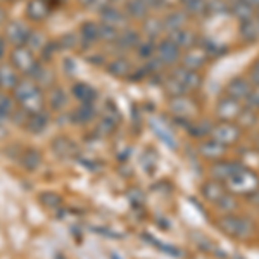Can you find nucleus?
<instances>
[{
	"label": "nucleus",
	"mask_w": 259,
	"mask_h": 259,
	"mask_svg": "<svg viewBox=\"0 0 259 259\" xmlns=\"http://www.w3.org/2000/svg\"><path fill=\"white\" fill-rule=\"evenodd\" d=\"M16 99V104L24 114H33V112L44 111L45 95L41 92V87L36 85L31 78H21V81L12 90Z\"/></svg>",
	"instance_id": "1"
},
{
	"label": "nucleus",
	"mask_w": 259,
	"mask_h": 259,
	"mask_svg": "<svg viewBox=\"0 0 259 259\" xmlns=\"http://www.w3.org/2000/svg\"><path fill=\"white\" fill-rule=\"evenodd\" d=\"M11 64L14 66L19 73L31 74L36 66H38V61H36V54L33 52L31 49H28L26 45H21V47L12 49Z\"/></svg>",
	"instance_id": "2"
},
{
	"label": "nucleus",
	"mask_w": 259,
	"mask_h": 259,
	"mask_svg": "<svg viewBox=\"0 0 259 259\" xmlns=\"http://www.w3.org/2000/svg\"><path fill=\"white\" fill-rule=\"evenodd\" d=\"M4 33H6V40L9 41L12 47L26 45L31 36V30L23 23V21H9Z\"/></svg>",
	"instance_id": "3"
},
{
	"label": "nucleus",
	"mask_w": 259,
	"mask_h": 259,
	"mask_svg": "<svg viewBox=\"0 0 259 259\" xmlns=\"http://www.w3.org/2000/svg\"><path fill=\"white\" fill-rule=\"evenodd\" d=\"M19 81H21L19 71L11 62H0V90L2 92L14 90Z\"/></svg>",
	"instance_id": "4"
},
{
	"label": "nucleus",
	"mask_w": 259,
	"mask_h": 259,
	"mask_svg": "<svg viewBox=\"0 0 259 259\" xmlns=\"http://www.w3.org/2000/svg\"><path fill=\"white\" fill-rule=\"evenodd\" d=\"M221 228L233 237H245L250 230H252L247 220L235 218V216H228V218H225L223 221H221Z\"/></svg>",
	"instance_id": "5"
},
{
	"label": "nucleus",
	"mask_w": 259,
	"mask_h": 259,
	"mask_svg": "<svg viewBox=\"0 0 259 259\" xmlns=\"http://www.w3.org/2000/svg\"><path fill=\"white\" fill-rule=\"evenodd\" d=\"M230 180H232V183H233L232 187L237 192H249V190L256 189V185H257V177L247 169L237 171V173L233 175Z\"/></svg>",
	"instance_id": "6"
},
{
	"label": "nucleus",
	"mask_w": 259,
	"mask_h": 259,
	"mask_svg": "<svg viewBox=\"0 0 259 259\" xmlns=\"http://www.w3.org/2000/svg\"><path fill=\"white\" fill-rule=\"evenodd\" d=\"M71 94H73V97L80 104H92L94 106V102L97 100V90L92 85H89V83H83V81L74 83L73 89H71Z\"/></svg>",
	"instance_id": "7"
},
{
	"label": "nucleus",
	"mask_w": 259,
	"mask_h": 259,
	"mask_svg": "<svg viewBox=\"0 0 259 259\" xmlns=\"http://www.w3.org/2000/svg\"><path fill=\"white\" fill-rule=\"evenodd\" d=\"M50 4L49 0H30L26 6V16L31 21H44L50 14Z\"/></svg>",
	"instance_id": "8"
},
{
	"label": "nucleus",
	"mask_w": 259,
	"mask_h": 259,
	"mask_svg": "<svg viewBox=\"0 0 259 259\" xmlns=\"http://www.w3.org/2000/svg\"><path fill=\"white\" fill-rule=\"evenodd\" d=\"M49 116L47 112L38 111L33 114H26V128L33 133H41L45 128L49 126Z\"/></svg>",
	"instance_id": "9"
},
{
	"label": "nucleus",
	"mask_w": 259,
	"mask_h": 259,
	"mask_svg": "<svg viewBox=\"0 0 259 259\" xmlns=\"http://www.w3.org/2000/svg\"><path fill=\"white\" fill-rule=\"evenodd\" d=\"M16 107L18 104H16L14 95L0 90V119H9L11 116H14Z\"/></svg>",
	"instance_id": "10"
},
{
	"label": "nucleus",
	"mask_w": 259,
	"mask_h": 259,
	"mask_svg": "<svg viewBox=\"0 0 259 259\" xmlns=\"http://www.w3.org/2000/svg\"><path fill=\"white\" fill-rule=\"evenodd\" d=\"M157 56H159V59L162 62H166V64H171V62H175L178 59L180 56V50L177 45L173 44L171 40L168 41H162L161 47L157 49Z\"/></svg>",
	"instance_id": "11"
},
{
	"label": "nucleus",
	"mask_w": 259,
	"mask_h": 259,
	"mask_svg": "<svg viewBox=\"0 0 259 259\" xmlns=\"http://www.w3.org/2000/svg\"><path fill=\"white\" fill-rule=\"evenodd\" d=\"M49 102H50V107L56 111H61L68 106V94L61 89V87H52L49 94Z\"/></svg>",
	"instance_id": "12"
},
{
	"label": "nucleus",
	"mask_w": 259,
	"mask_h": 259,
	"mask_svg": "<svg viewBox=\"0 0 259 259\" xmlns=\"http://www.w3.org/2000/svg\"><path fill=\"white\" fill-rule=\"evenodd\" d=\"M81 40H85L87 44H95L97 40H100L99 36V24L94 21H89L81 26Z\"/></svg>",
	"instance_id": "13"
},
{
	"label": "nucleus",
	"mask_w": 259,
	"mask_h": 259,
	"mask_svg": "<svg viewBox=\"0 0 259 259\" xmlns=\"http://www.w3.org/2000/svg\"><path fill=\"white\" fill-rule=\"evenodd\" d=\"M212 173H214V177L218 180H227L237 173V166L233 162H220V164H216L212 168Z\"/></svg>",
	"instance_id": "14"
},
{
	"label": "nucleus",
	"mask_w": 259,
	"mask_h": 259,
	"mask_svg": "<svg viewBox=\"0 0 259 259\" xmlns=\"http://www.w3.org/2000/svg\"><path fill=\"white\" fill-rule=\"evenodd\" d=\"M102 18H104V23L111 24V26H114V28H118L119 24L123 23V14H121V11L112 6H109L102 12Z\"/></svg>",
	"instance_id": "15"
},
{
	"label": "nucleus",
	"mask_w": 259,
	"mask_h": 259,
	"mask_svg": "<svg viewBox=\"0 0 259 259\" xmlns=\"http://www.w3.org/2000/svg\"><path fill=\"white\" fill-rule=\"evenodd\" d=\"M26 47L28 49H31L33 52H38V50H45L49 47V41L45 40V36L41 35V33L38 31H31V36H30V40H28V44H26Z\"/></svg>",
	"instance_id": "16"
},
{
	"label": "nucleus",
	"mask_w": 259,
	"mask_h": 259,
	"mask_svg": "<svg viewBox=\"0 0 259 259\" xmlns=\"http://www.w3.org/2000/svg\"><path fill=\"white\" fill-rule=\"evenodd\" d=\"M95 116V109L92 104H80L76 111H74V119L80 121V123H87V121L94 119Z\"/></svg>",
	"instance_id": "17"
},
{
	"label": "nucleus",
	"mask_w": 259,
	"mask_h": 259,
	"mask_svg": "<svg viewBox=\"0 0 259 259\" xmlns=\"http://www.w3.org/2000/svg\"><path fill=\"white\" fill-rule=\"evenodd\" d=\"M118 28H114V26H111V24H107V23H99V36H100V40H104V41H116V38H118Z\"/></svg>",
	"instance_id": "18"
},
{
	"label": "nucleus",
	"mask_w": 259,
	"mask_h": 259,
	"mask_svg": "<svg viewBox=\"0 0 259 259\" xmlns=\"http://www.w3.org/2000/svg\"><path fill=\"white\" fill-rule=\"evenodd\" d=\"M200 152L204 154V157H209V159H218L223 154V147H221L220 142H209V144H204L200 147Z\"/></svg>",
	"instance_id": "19"
},
{
	"label": "nucleus",
	"mask_w": 259,
	"mask_h": 259,
	"mask_svg": "<svg viewBox=\"0 0 259 259\" xmlns=\"http://www.w3.org/2000/svg\"><path fill=\"white\" fill-rule=\"evenodd\" d=\"M126 9L133 18H144L147 14V4L145 0H130V4L126 6Z\"/></svg>",
	"instance_id": "20"
},
{
	"label": "nucleus",
	"mask_w": 259,
	"mask_h": 259,
	"mask_svg": "<svg viewBox=\"0 0 259 259\" xmlns=\"http://www.w3.org/2000/svg\"><path fill=\"white\" fill-rule=\"evenodd\" d=\"M107 71L114 76H126L130 73V64L124 59H116L107 66Z\"/></svg>",
	"instance_id": "21"
},
{
	"label": "nucleus",
	"mask_w": 259,
	"mask_h": 259,
	"mask_svg": "<svg viewBox=\"0 0 259 259\" xmlns=\"http://www.w3.org/2000/svg\"><path fill=\"white\" fill-rule=\"evenodd\" d=\"M237 130H233L232 126H225V128H220L218 132H214V137H216V142L220 144H230L237 139Z\"/></svg>",
	"instance_id": "22"
},
{
	"label": "nucleus",
	"mask_w": 259,
	"mask_h": 259,
	"mask_svg": "<svg viewBox=\"0 0 259 259\" xmlns=\"http://www.w3.org/2000/svg\"><path fill=\"white\" fill-rule=\"evenodd\" d=\"M204 195H206L209 200H220L223 197V187H221L220 182H212V183H207L204 187Z\"/></svg>",
	"instance_id": "23"
},
{
	"label": "nucleus",
	"mask_w": 259,
	"mask_h": 259,
	"mask_svg": "<svg viewBox=\"0 0 259 259\" xmlns=\"http://www.w3.org/2000/svg\"><path fill=\"white\" fill-rule=\"evenodd\" d=\"M78 2H80L81 6H85V7H94L95 0H78Z\"/></svg>",
	"instance_id": "24"
},
{
	"label": "nucleus",
	"mask_w": 259,
	"mask_h": 259,
	"mask_svg": "<svg viewBox=\"0 0 259 259\" xmlns=\"http://www.w3.org/2000/svg\"><path fill=\"white\" fill-rule=\"evenodd\" d=\"M4 54H6V41H4V40H0V61H2Z\"/></svg>",
	"instance_id": "25"
},
{
	"label": "nucleus",
	"mask_w": 259,
	"mask_h": 259,
	"mask_svg": "<svg viewBox=\"0 0 259 259\" xmlns=\"http://www.w3.org/2000/svg\"><path fill=\"white\" fill-rule=\"evenodd\" d=\"M254 197H256V199H257V200H256V202H259V192H257V194H256V195H254Z\"/></svg>",
	"instance_id": "26"
}]
</instances>
